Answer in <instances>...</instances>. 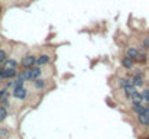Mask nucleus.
I'll list each match as a JSON object with an SVG mask.
<instances>
[{
  "label": "nucleus",
  "instance_id": "3",
  "mask_svg": "<svg viewBox=\"0 0 149 139\" xmlns=\"http://www.w3.org/2000/svg\"><path fill=\"white\" fill-rule=\"evenodd\" d=\"M13 96H15L16 98H20V100H23V98H26V96H28V92H26V89H25L23 86H22V87H15Z\"/></svg>",
  "mask_w": 149,
  "mask_h": 139
},
{
  "label": "nucleus",
  "instance_id": "16",
  "mask_svg": "<svg viewBox=\"0 0 149 139\" xmlns=\"http://www.w3.org/2000/svg\"><path fill=\"white\" fill-rule=\"evenodd\" d=\"M119 84H120L122 87H125V86L132 84V81H130V78H120V80H119Z\"/></svg>",
  "mask_w": 149,
  "mask_h": 139
},
{
  "label": "nucleus",
  "instance_id": "7",
  "mask_svg": "<svg viewBox=\"0 0 149 139\" xmlns=\"http://www.w3.org/2000/svg\"><path fill=\"white\" fill-rule=\"evenodd\" d=\"M16 77V70H3L0 80H7V78H13Z\"/></svg>",
  "mask_w": 149,
  "mask_h": 139
},
{
  "label": "nucleus",
  "instance_id": "18",
  "mask_svg": "<svg viewBox=\"0 0 149 139\" xmlns=\"http://www.w3.org/2000/svg\"><path fill=\"white\" fill-rule=\"evenodd\" d=\"M0 136H3V138H7V136H9L7 128H0Z\"/></svg>",
  "mask_w": 149,
  "mask_h": 139
},
{
  "label": "nucleus",
  "instance_id": "1",
  "mask_svg": "<svg viewBox=\"0 0 149 139\" xmlns=\"http://www.w3.org/2000/svg\"><path fill=\"white\" fill-rule=\"evenodd\" d=\"M35 64H36V57H33V55H25L22 58V67L26 68V70L32 68Z\"/></svg>",
  "mask_w": 149,
  "mask_h": 139
},
{
  "label": "nucleus",
  "instance_id": "6",
  "mask_svg": "<svg viewBox=\"0 0 149 139\" xmlns=\"http://www.w3.org/2000/svg\"><path fill=\"white\" fill-rule=\"evenodd\" d=\"M51 61V57L48 54H41L38 58H36V64L38 65H45V64H48Z\"/></svg>",
  "mask_w": 149,
  "mask_h": 139
},
{
  "label": "nucleus",
  "instance_id": "17",
  "mask_svg": "<svg viewBox=\"0 0 149 139\" xmlns=\"http://www.w3.org/2000/svg\"><path fill=\"white\" fill-rule=\"evenodd\" d=\"M7 59V54H6V51H3V49H0V65L4 62Z\"/></svg>",
  "mask_w": 149,
  "mask_h": 139
},
{
  "label": "nucleus",
  "instance_id": "9",
  "mask_svg": "<svg viewBox=\"0 0 149 139\" xmlns=\"http://www.w3.org/2000/svg\"><path fill=\"white\" fill-rule=\"evenodd\" d=\"M122 65H123L125 68H127V70H132V68H133V65H135V61H133L132 58L126 57V58H123V59H122Z\"/></svg>",
  "mask_w": 149,
  "mask_h": 139
},
{
  "label": "nucleus",
  "instance_id": "11",
  "mask_svg": "<svg viewBox=\"0 0 149 139\" xmlns=\"http://www.w3.org/2000/svg\"><path fill=\"white\" fill-rule=\"evenodd\" d=\"M139 55V51L138 49H135V48H129L127 49V52H126V57H129V58H132L133 61L136 59V57Z\"/></svg>",
  "mask_w": 149,
  "mask_h": 139
},
{
  "label": "nucleus",
  "instance_id": "4",
  "mask_svg": "<svg viewBox=\"0 0 149 139\" xmlns=\"http://www.w3.org/2000/svg\"><path fill=\"white\" fill-rule=\"evenodd\" d=\"M1 68H3V70H16V68H17V62H16L15 59L7 58V59L1 64Z\"/></svg>",
  "mask_w": 149,
  "mask_h": 139
},
{
  "label": "nucleus",
  "instance_id": "10",
  "mask_svg": "<svg viewBox=\"0 0 149 139\" xmlns=\"http://www.w3.org/2000/svg\"><path fill=\"white\" fill-rule=\"evenodd\" d=\"M135 92H138V90H136V87H135V86H132V84H129V86H125V87H123V93H125V96H127V97H129L130 94H133Z\"/></svg>",
  "mask_w": 149,
  "mask_h": 139
},
{
  "label": "nucleus",
  "instance_id": "13",
  "mask_svg": "<svg viewBox=\"0 0 149 139\" xmlns=\"http://www.w3.org/2000/svg\"><path fill=\"white\" fill-rule=\"evenodd\" d=\"M7 117V109L4 106H0V122H4Z\"/></svg>",
  "mask_w": 149,
  "mask_h": 139
},
{
  "label": "nucleus",
  "instance_id": "20",
  "mask_svg": "<svg viewBox=\"0 0 149 139\" xmlns=\"http://www.w3.org/2000/svg\"><path fill=\"white\" fill-rule=\"evenodd\" d=\"M1 73H3V68L0 67V77H1Z\"/></svg>",
  "mask_w": 149,
  "mask_h": 139
},
{
  "label": "nucleus",
  "instance_id": "2",
  "mask_svg": "<svg viewBox=\"0 0 149 139\" xmlns=\"http://www.w3.org/2000/svg\"><path fill=\"white\" fill-rule=\"evenodd\" d=\"M138 120L142 126H149V106L145 107V110L141 115H138Z\"/></svg>",
  "mask_w": 149,
  "mask_h": 139
},
{
  "label": "nucleus",
  "instance_id": "5",
  "mask_svg": "<svg viewBox=\"0 0 149 139\" xmlns=\"http://www.w3.org/2000/svg\"><path fill=\"white\" fill-rule=\"evenodd\" d=\"M129 98H130V103H132L133 106H138V104H143V103H142V97H141V93H139V92H135L133 94H130V96H129Z\"/></svg>",
  "mask_w": 149,
  "mask_h": 139
},
{
  "label": "nucleus",
  "instance_id": "15",
  "mask_svg": "<svg viewBox=\"0 0 149 139\" xmlns=\"http://www.w3.org/2000/svg\"><path fill=\"white\" fill-rule=\"evenodd\" d=\"M33 83H35V87H36V89H44V87H45V80L36 78V80H33Z\"/></svg>",
  "mask_w": 149,
  "mask_h": 139
},
{
  "label": "nucleus",
  "instance_id": "19",
  "mask_svg": "<svg viewBox=\"0 0 149 139\" xmlns=\"http://www.w3.org/2000/svg\"><path fill=\"white\" fill-rule=\"evenodd\" d=\"M142 45H143L145 49H149V36H146V38L143 39V44H142Z\"/></svg>",
  "mask_w": 149,
  "mask_h": 139
},
{
  "label": "nucleus",
  "instance_id": "12",
  "mask_svg": "<svg viewBox=\"0 0 149 139\" xmlns=\"http://www.w3.org/2000/svg\"><path fill=\"white\" fill-rule=\"evenodd\" d=\"M141 97H142V103L149 104V89L143 90V92H141Z\"/></svg>",
  "mask_w": 149,
  "mask_h": 139
},
{
  "label": "nucleus",
  "instance_id": "8",
  "mask_svg": "<svg viewBox=\"0 0 149 139\" xmlns=\"http://www.w3.org/2000/svg\"><path fill=\"white\" fill-rule=\"evenodd\" d=\"M130 81H132V86H135V87H141V86H143V77H142V75L135 74V75L130 78Z\"/></svg>",
  "mask_w": 149,
  "mask_h": 139
},
{
  "label": "nucleus",
  "instance_id": "14",
  "mask_svg": "<svg viewBox=\"0 0 149 139\" xmlns=\"http://www.w3.org/2000/svg\"><path fill=\"white\" fill-rule=\"evenodd\" d=\"M146 59H148V57H146V54H142V52H139V55L136 57V59H135V62H146Z\"/></svg>",
  "mask_w": 149,
  "mask_h": 139
}]
</instances>
